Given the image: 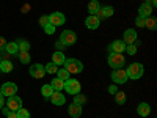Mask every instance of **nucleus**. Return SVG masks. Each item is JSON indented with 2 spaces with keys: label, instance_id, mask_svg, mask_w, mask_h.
Here are the masks:
<instances>
[{
  "label": "nucleus",
  "instance_id": "obj_1",
  "mask_svg": "<svg viewBox=\"0 0 157 118\" xmlns=\"http://www.w3.org/2000/svg\"><path fill=\"white\" fill-rule=\"evenodd\" d=\"M63 65H64V69H66L69 74H78V73H82V69H83L82 61L77 60V58H66Z\"/></svg>",
  "mask_w": 157,
  "mask_h": 118
},
{
  "label": "nucleus",
  "instance_id": "obj_2",
  "mask_svg": "<svg viewBox=\"0 0 157 118\" xmlns=\"http://www.w3.org/2000/svg\"><path fill=\"white\" fill-rule=\"evenodd\" d=\"M143 73H145V68H143L141 63H132V65H129L127 69H126L127 79H132V81H137V79H140V77L143 76Z\"/></svg>",
  "mask_w": 157,
  "mask_h": 118
},
{
  "label": "nucleus",
  "instance_id": "obj_3",
  "mask_svg": "<svg viewBox=\"0 0 157 118\" xmlns=\"http://www.w3.org/2000/svg\"><path fill=\"white\" fill-rule=\"evenodd\" d=\"M109 65L113 69H120L126 65V58H124L123 54H110L109 55Z\"/></svg>",
  "mask_w": 157,
  "mask_h": 118
},
{
  "label": "nucleus",
  "instance_id": "obj_4",
  "mask_svg": "<svg viewBox=\"0 0 157 118\" xmlns=\"http://www.w3.org/2000/svg\"><path fill=\"white\" fill-rule=\"evenodd\" d=\"M80 82L75 81V79H68V81H64V87L63 90H66L69 95H77V93H80Z\"/></svg>",
  "mask_w": 157,
  "mask_h": 118
},
{
  "label": "nucleus",
  "instance_id": "obj_5",
  "mask_svg": "<svg viewBox=\"0 0 157 118\" xmlns=\"http://www.w3.org/2000/svg\"><path fill=\"white\" fill-rule=\"evenodd\" d=\"M60 41H61L64 46H72V44H75V41H77V35H75V32H72V30H64V32L61 33V36H60Z\"/></svg>",
  "mask_w": 157,
  "mask_h": 118
},
{
  "label": "nucleus",
  "instance_id": "obj_6",
  "mask_svg": "<svg viewBox=\"0 0 157 118\" xmlns=\"http://www.w3.org/2000/svg\"><path fill=\"white\" fill-rule=\"evenodd\" d=\"M0 93H2L5 98H10V96H14L17 93V85L13 84V82H6L2 85V88H0Z\"/></svg>",
  "mask_w": 157,
  "mask_h": 118
},
{
  "label": "nucleus",
  "instance_id": "obj_7",
  "mask_svg": "<svg viewBox=\"0 0 157 118\" xmlns=\"http://www.w3.org/2000/svg\"><path fill=\"white\" fill-rule=\"evenodd\" d=\"M112 81L115 82V84H118V85H123V84H126L127 82V74H126V69H115L113 73H112Z\"/></svg>",
  "mask_w": 157,
  "mask_h": 118
},
{
  "label": "nucleus",
  "instance_id": "obj_8",
  "mask_svg": "<svg viewBox=\"0 0 157 118\" xmlns=\"http://www.w3.org/2000/svg\"><path fill=\"white\" fill-rule=\"evenodd\" d=\"M29 73H30V76H32V77H35V79H43V77L46 76L44 66H43L41 63H35V65H32Z\"/></svg>",
  "mask_w": 157,
  "mask_h": 118
},
{
  "label": "nucleus",
  "instance_id": "obj_9",
  "mask_svg": "<svg viewBox=\"0 0 157 118\" xmlns=\"http://www.w3.org/2000/svg\"><path fill=\"white\" fill-rule=\"evenodd\" d=\"M64 22H66V18H64V14H63V13H58V11H55V13H52V14L49 16V24H52L54 27H58V25H63Z\"/></svg>",
  "mask_w": 157,
  "mask_h": 118
},
{
  "label": "nucleus",
  "instance_id": "obj_10",
  "mask_svg": "<svg viewBox=\"0 0 157 118\" xmlns=\"http://www.w3.org/2000/svg\"><path fill=\"white\" fill-rule=\"evenodd\" d=\"M126 50V44L123 43V39H116L109 46V52L110 54H123Z\"/></svg>",
  "mask_w": 157,
  "mask_h": 118
},
{
  "label": "nucleus",
  "instance_id": "obj_11",
  "mask_svg": "<svg viewBox=\"0 0 157 118\" xmlns=\"http://www.w3.org/2000/svg\"><path fill=\"white\" fill-rule=\"evenodd\" d=\"M6 107H8L10 110H13V112L19 110V109L22 107V99L17 98L16 95H14V96H10L8 101H6Z\"/></svg>",
  "mask_w": 157,
  "mask_h": 118
},
{
  "label": "nucleus",
  "instance_id": "obj_12",
  "mask_svg": "<svg viewBox=\"0 0 157 118\" xmlns=\"http://www.w3.org/2000/svg\"><path fill=\"white\" fill-rule=\"evenodd\" d=\"M135 41H137V32L134 29H127L123 35V43L129 46V44H135Z\"/></svg>",
  "mask_w": 157,
  "mask_h": 118
},
{
  "label": "nucleus",
  "instance_id": "obj_13",
  "mask_svg": "<svg viewBox=\"0 0 157 118\" xmlns=\"http://www.w3.org/2000/svg\"><path fill=\"white\" fill-rule=\"evenodd\" d=\"M49 99L52 101V104H55V106H63V104L66 102V98H64V95L61 91H54Z\"/></svg>",
  "mask_w": 157,
  "mask_h": 118
},
{
  "label": "nucleus",
  "instance_id": "obj_14",
  "mask_svg": "<svg viewBox=\"0 0 157 118\" xmlns=\"http://www.w3.org/2000/svg\"><path fill=\"white\" fill-rule=\"evenodd\" d=\"M151 13H152V5L149 2H145L138 8V16L140 18H148V16H151Z\"/></svg>",
  "mask_w": 157,
  "mask_h": 118
},
{
  "label": "nucleus",
  "instance_id": "obj_15",
  "mask_svg": "<svg viewBox=\"0 0 157 118\" xmlns=\"http://www.w3.org/2000/svg\"><path fill=\"white\" fill-rule=\"evenodd\" d=\"M99 24H101V21H99L96 16H88V18L85 19V25H86L90 30H96V29L99 27Z\"/></svg>",
  "mask_w": 157,
  "mask_h": 118
},
{
  "label": "nucleus",
  "instance_id": "obj_16",
  "mask_svg": "<svg viewBox=\"0 0 157 118\" xmlns=\"http://www.w3.org/2000/svg\"><path fill=\"white\" fill-rule=\"evenodd\" d=\"M68 113H69V116H72V118H78V116L82 115V106H78V104L72 102L71 106H69V109H68Z\"/></svg>",
  "mask_w": 157,
  "mask_h": 118
},
{
  "label": "nucleus",
  "instance_id": "obj_17",
  "mask_svg": "<svg viewBox=\"0 0 157 118\" xmlns=\"http://www.w3.org/2000/svg\"><path fill=\"white\" fill-rule=\"evenodd\" d=\"M137 112L140 116H148L151 113V107H149V104L148 102H140L138 104V107H137Z\"/></svg>",
  "mask_w": 157,
  "mask_h": 118
},
{
  "label": "nucleus",
  "instance_id": "obj_18",
  "mask_svg": "<svg viewBox=\"0 0 157 118\" xmlns=\"http://www.w3.org/2000/svg\"><path fill=\"white\" fill-rule=\"evenodd\" d=\"M64 60H66V57H64V54L61 50H57L54 52V55H52V63H55L57 66H60V65L64 63Z\"/></svg>",
  "mask_w": 157,
  "mask_h": 118
},
{
  "label": "nucleus",
  "instance_id": "obj_19",
  "mask_svg": "<svg viewBox=\"0 0 157 118\" xmlns=\"http://www.w3.org/2000/svg\"><path fill=\"white\" fill-rule=\"evenodd\" d=\"M101 10V5L98 0H91V2L88 3V13H90V16H96V13Z\"/></svg>",
  "mask_w": 157,
  "mask_h": 118
},
{
  "label": "nucleus",
  "instance_id": "obj_20",
  "mask_svg": "<svg viewBox=\"0 0 157 118\" xmlns=\"http://www.w3.org/2000/svg\"><path fill=\"white\" fill-rule=\"evenodd\" d=\"M145 27L149 29V30H155V29H157V19H155L154 16L145 18Z\"/></svg>",
  "mask_w": 157,
  "mask_h": 118
},
{
  "label": "nucleus",
  "instance_id": "obj_21",
  "mask_svg": "<svg viewBox=\"0 0 157 118\" xmlns=\"http://www.w3.org/2000/svg\"><path fill=\"white\" fill-rule=\"evenodd\" d=\"M5 50L8 52L10 55H14V54H17V52H19L17 43H6V46H5Z\"/></svg>",
  "mask_w": 157,
  "mask_h": 118
},
{
  "label": "nucleus",
  "instance_id": "obj_22",
  "mask_svg": "<svg viewBox=\"0 0 157 118\" xmlns=\"http://www.w3.org/2000/svg\"><path fill=\"white\" fill-rule=\"evenodd\" d=\"M0 71H2V73L13 71V63L10 60H2V61H0Z\"/></svg>",
  "mask_w": 157,
  "mask_h": 118
},
{
  "label": "nucleus",
  "instance_id": "obj_23",
  "mask_svg": "<svg viewBox=\"0 0 157 118\" xmlns=\"http://www.w3.org/2000/svg\"><path fill=\"white\" fill-rule=\"evenodd\" d=\"M50 87L54 88V91H61V90H63V87H64V82H63V81H60L58 77H55L54 81L50 82Z\"/></svg>",
  "mask_w": 157,
  "mask_h": 118
},
{
  "label": "nucleus",
  "instance_id": "obj_24",
  "mask_svg": "<svg viewBox=\"0 0 157 118\" xmlns=\"http://www.w3.org/2000/svg\"><path fill=\"white\" fill-rule=\"evenodd\" d=\"M52 93H54V88L50 87V84L47 85H43V88H41V95L44 96V99H49L50 96H52Z\"/></svg>",
  "mask_w": 157,
  "mask_h": 118
},
{
  "label": "nucleus",
  "instance_id": "obj_25",
  "mask_svg": "<svg viewBox=\"0 0 157 118\" xmlns=\"http://www.w3.org/2000/svg\"><path fill=\"white\" fill-rule=\"evenodd\" d=\"M69 76H71V74H69L66 69H64V68H58V71H57V77L60 79V81H63V82H64V81H68V79H71Z\"/></svg>",
  "mask_w": 157,
  "mask_h": 118
},
{
  "label": "nucleus",
  "instance_id": "obj_26",
  "mask_svg": "<svg viewBox=\"0 0 157 118\" xmlns=\"http://www.w3.org/2000/svg\"><path fill=\"white\" fill-rule=\"evenodd\" d=\"M19 60H21L22 65H27V63H30L32 57H30V54L27 50H22V52H19Z\"/></svg>",
  "mask_w": 157,
  "mask_h": 118
},
{
  "label": "nucleus",
  "instance_id": "obj_27",
  "mask_svg": "<svg viewBox=\"0 0 157 118\" xmlns=\"http://www.w3.org/2000/svg\"><path fill=\"white\" fill-rule=\"evenodd\" d=\"M44 71H46V74H57V71H58V66L55 63H47L46 66H44Z\"/></svg>",
  "mask_w": 157,
  "mask_h": 118
},
{
  "label": "nucleus",
  "instance_id": "obj_28",
  "mask_svg": "<svg viewBox=\"0 0 157 118\" xmlns=\"http://www.w3.org/2000/svg\"><path fill=\"white\" fill-rule=\"evenodd\" d=\"M17 43V47H19V52H22V50H30V43L27 41V39H19V41H16Z\"/></svg>",
  "mask_w": 157,
  "mask_h": 118
},
{
  "label": "nucleus",
  "instance_id": "obj_29",
  "mask_svg": "<svg viewBox=\"0 0 157 118\" xmlns=\"http://www.w3.org/2000/svg\"><path fill=\"white\" fill-rule=\"evenodd\" d=\"M115 101H116V104L123 106V104L126 102V95L123 93V91H116V93H115Z\"/></svg>",
  "mask_w": 157,
  "mask_h": 118
},
{
  "label": "nucleus",
  "instance_id": "obj_30",
  "mask_svg": "<svg viewBox=\"0 0 157 118\" xmlns=\"http://www.w3.org/2000/svg\"><path fill=\"white\" fill-rule=\"evenodd\" d=\"M101 10H102V13H104V18H110L113 13H115V10H113V6H101Z\"/></svg>",
  "mask_w": 157,
  "mask_h": 118
},
{
  "label": "nucleus",
  "instance_id": "obj_31",
  "mask_svg": "<svg viewBox=\"0 0 157 118\" xmlns=\"http://www.w3.org/2000/svg\"><path fill=\"white\" fill-rule=\"evenodd\" d=\"M74 102L75 104H78V106H82V104H85L86 102V96L85 95H75V98H74Z\"/></svg>",
  "mask_w": 157,
  "mask_h": 118
},
{
  "label": "nucleus",
  "instance_id": "obj_32",
  "mask_svg": "<svg viewBox=\"0 0 157 118\" xmlns=\"http://www.w3.org/2000/svg\"><path fill=\"white\" fill-rule=\"evenodd\" d=\"M16 113H17V118H30V112L29 110H25V109H19V110H16Z\"/></svg>",
  "mask_w": 157,
  "mask_h": 118
},
{
  "label": "nucleus",
  "instance_id": "obj_33",
  "mask_svg": "<svg viewBox=\"0 0 157 118\" xmlns=\"http://www.w3.org/2000/svg\"><path fill=\"white\" fill-rule=\"evenodd\" d=\"M43 29H44V32H46L47 35H54V33H55V29H57V27H54V25H52V24H47V25H44Z\"/></svg>",
  "mask_w": 157,
  "mask_h": 118
},
{
  "label": "nucleus",
  "instance_id": "obj_34",
  "mask_svg": "<svg viewBox=\"0 0 157 118\" xmlns=\"http://www.w3.org/2000/svg\"><path fill=\"white\" fill-rule=\"evenodd\" d=\"M126 52L129 55H135V52H137V46L135 44H129V46H126Z\"/></svg>",
  "mask_w": 157,
  "mask_h": 118
},
{
  "label": "nucleus",
  "instance_id": "obj_35",
  "mask_svg": "<svg viewBox=\"0 0 157 118\" xmlns=\"http://www.w3.org/2000/svg\"><path fill=\"white\" fill-rule=\"evenodd\" d=\"M49 24V16H41V18H39V25H41V27H44V25H47Z\"/></svg>",
  "mask_w": 157,
  "mask_h": 118
},
{
  "label": "nucleus",
  "instance_id": "obj_36",
  "mask_svg": "<svg viewBox=\"0 0 157 118\" xmlns=\"http://www.w3.org/2000/svg\"><path fill=\"white\" fill-rule=\"evenodd\" d=\"M135 22H137V27H145V18H140L138 16Z\"/></svg>",
  "mask_w": 157,
  "mask_h": 118
},
{
  "label": "nucleus",
  "instance_id": "obj_37",
  "mask_svg": "<svg viewBox=\"0 0 157 118\" xmlns=\"http://www.w3.org/2000/svg\"><path fill=\"white\" fill-rule=\"evenodd\" d=\"M55 46H57V49H58V50H61V52H63L64 49H66V46H64L61 41H57V43H55Z\"/></svg>",
  "mask_w": 157,
  "mask_h": 118
},
{
  "label": "nucleus",
  "instance_id": "obj_38",
  "mask_svg": "<svg viewBox=\"0 0 157 118\" xmlns=\"http://www.w3.org/2000/svg\"><path fill=\"white\" fill-rule=\"evenodd\" d=\"M116 91H118V87H116V85H110V87H109V93H112V95H115V93H116Z\"/></svg>",
  "mask_w": 157,
  "mask_h": 118
},
{
  "label": "nucleus",
  "instance_id": "obj_39",
  "mask_svg": "<svg viewBox=\"0 0 157 118\" xmlns=\"http://www.w3.org/2000/svg\"><path fill=\"white\" fill-rule=\"evenodd\" d=\"M5 46H6L5 38H2V36H0V50H3V49H5Z\"/></svg>",
  "mask_w": 157,
  "mask_h": 118
},
{
  "label": "nucleus",
  "instance_id": "obj_40",
  "mask_svg": "<svg viewBox=\"0 0 157 118\" xmlns=\"http://www.w3.org/2000/svg\"><path fill=\"white\" fill-rule=\"evenodd\" d=\"M6 118H17V113L13 112V110H10V112L6 113Z\"/></svg>",
  "mask_w": 157,
  "mask_h": 118
},
{
  "label": "nucleus",
  "instance_id": "obj_41",
  "mask_svg": "<svg viewBox=\"0 0 157 118\" xmlns=\"http://www.w3.org/2000/svg\"><path fill=\"white\" fill-rule=\"evenodd\" d=\"M3 104H5V96L0 93V110H2V107H3Z\"/></svg>",
  "mask_w": 157,
  "mask_h": 118
},
{
  "label": "nucleus",
  "instance_id": "obj_42",
  "mask_svg": "<svg viewBox=\"0 0 157 118\" xmlns=\"http://www.w3.org/2000/svg\"><path fill=\"white\" fill-rule=\"evenodd\" d=\"M146 2H151V5H152V8L157 5V0H146Z\"/></svg>",
  "mask_w": 157,
  "mask_h": 118
},
{
  "label": "nucleus",
  "instance_id": "obj_43",
  "mask_svg": "<svg viewBox=\"0 0 157 118\" xmlns=\"http://www.w3.org/2000/svg\"><path fill=\"white\" fill-rule=\"evenodd\" d=\"M29 8H30L29 5H24V8H22V11H24V13H29Z\"/></svg>",
  "mask_w": 157,
  "mask_h": 118
},
{
  "label": "nucleus",
  "instance_id": "obj_44",
  "mask_svg": "<svg viewBox=\"0 0 157 118\" xmlns=\"http://www.w3.org/2000/svg\"><path fill=\"white\" fill-rule=\"evenodd\" d=\"M0 61H2V58H0Z\"/></svg>",
  "mask_w": 157,
  "mask_h": 118
}]
</instances>
